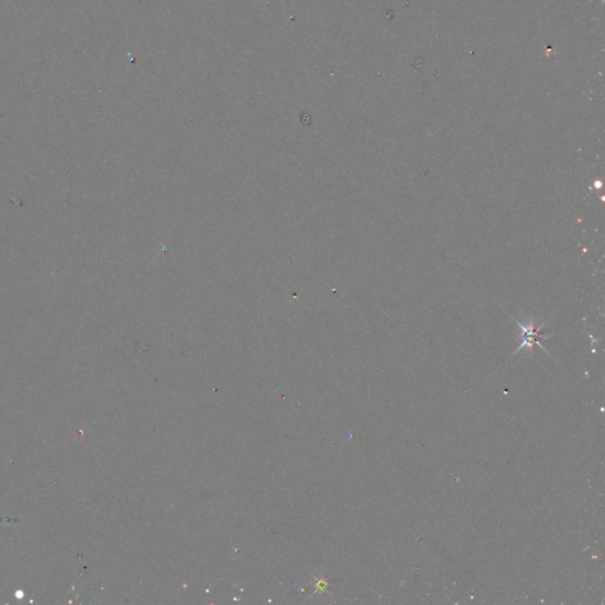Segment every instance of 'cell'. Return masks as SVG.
I'll list each match as a JSON object with an SVG mask.
<instances>
[{
	"label": "cell",
	"instance_id": "6da1fadb",
	"mask_svg": "<svg viewBox=\"0 0 605 605\" xmlns=\"http://www.w3.org/2000/svg\"><path fill=\"white\" fill-rule=\"evenodd\" d=\"M511 317H512V316H511ZM512 319H514L512 317ZM514 322L517 323L518 328L522 330V344L518 346V349L515 350L514 353H513L512 357L514 356L515 353H519L520 350L525 349V348L529 350V353H532L534 346H540L542 350H544L545 353L550 355V353H549L547 350H545V348L540 344V341H542V339H549V337H550V336L543 335V333L540 332L542 331V329L544 328V326H545V323H543L542 326L536 328V326H534L533 319H529V321H527V323H525V324H524V323L519 322L517 319H514Z\"/></svg>",
	"mask_w": 605,
	"mask_h": 605
}]
</instances>
